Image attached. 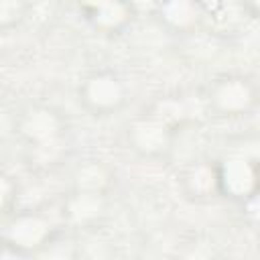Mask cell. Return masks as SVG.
I'll return each instance as SVG.
<instances>
[{"mask_svg":"<svg viewBox=\"0 0 260 260\" xmlns=\"http://www.w3.org/2000/svg\"><path fill=\"white\" fill-rule=\"evenodd\" d=\"M14 132L24 146L30 165L55 169L71 152V128L67 118L53 106L32 104L20 112L14 122Z\"/></svg>","mask_w":260,"mask_h":260,"instance_id":"6da1fadb","label":"cell"},{"mask_svg":"<svg viewBox=\"0 0 260 260\" xmlns=\"http://www.w3.org/2000/svg\"><path fill=\"white\" fill-rule=\"evenodd\" d=\"M209 116L219 120H242L260 108V81L244 71H228L209 81L203 93Z\"/></svg>","mask_w":260,"mask_h":260,"instance_id":"7a4b0ae2","label":"cell"},{"mask_svg":"<svg viewBox=\"0 0 260 260\" xmlns=\"http://www.w3.org/2000/svg\"><path fill=\"white\" fill-rule=\"evenodd\" d=\"M179 120L160 108L136 114L124 128L126 146L144 160H167L175 148Z\"/></svg>","mask_w":260,"mask_h":260,"instance_id":"3957f363","label":"cell"},{"mask_svg":"<svg viewBox=\"0 0 260 260\" xmlns=\"http://www.w3.org/2000/svg\"><path fill=\"white\" fill-rule=\"evenodd\" d=\"M75 98L79 108L91 118H110L120 114L130 100L128 81L112 67H100L85 73L77 87Z\"/></svg>","mask_w":260,"mask_h":260,"instance_id":"277c9868","label":"cell"},{"mask_svg":"<svg viewBox=\"0 0 260 260\" xmlns=\"http://www.w3.org/2000/svg\"><path fill=\"white\" fill-rule=\"evenodd\" d=\"M57 234V223L39 209L10 211L4 215L2 223V244L6 250H12L20 256L37 254L45 250Z\"/></svg>","mask_w":260,"mask_h":260,"instance_id":"5b68a950","label":"cell"},{"mask_svg":"<svg viewBox=\"0 0 260 260\" xmlns=\"http://www.w3.org/2000/svg\"><path fill=\"white\" fill-rule=\"evenodd\" d=\"M83 22L104 37L122 35L134 20L130 0H75Z\"/></svg>","mask_w":260,"mask_h":260,"instance_id":"8992f818","label":"cell"},{"mask_svg":"<svg viewBox=\"0 0 260 260\" xmlns=\"http://www.w3.org/2000/svg\"><path fill=\"white\" fill-rule=\"evenodd\" d=\"M219 183L223 199L244 203L260 189V160L246 154L219 160Z\"/></svg>","mask_w":260,"mask_h":260,"instance_id":"52a82bcc","label":"cell"},{"mask_svg":"<svg viewBox=\"0 0 260 260\" xmlns=\"http://www.w3.org/2000/svg\"><path fill=\"white\" fill-rule=\"evenodd\" d=\"M179 189L183 197L195 203H205L221 197L219 183V160L215 158H195L183 167L179 173Z\"/></svg>","mask_w":260,"mask_h":260,"instance_id":"ba28073f","label":"cell"},{"mask_svg":"<svg viewBox=\"0 0 260 260\" xmlns=\"http://www.w3.org/2000/svg\"><path fill=\"white\" fill-rule=\"evenodd\" d=\"M108 209V191L71 187L61 203V221L69 228H91Z\"/></svg>","mask_w":260,"mask_h":260,"instance_id":"9c48e42d","label":"cell"},{"mask_svg":"<svg viewBox=\"0 0 260 260\" xmlns=\"http://www.w3.org/2000/svg\"><path fill=\"white\" fill-rule=\"evenodd\" d=\"M154 16L173 35L193 32L203 18L199 0H154Z\"/></svg>","mask_w":260,"mask_h":260,"instance_id":"30bf717a","label":"cell"},{"mask_svg":"<svg viewBox=\"0 0 260 260\" xmlns=\"http://www.w3.org/2000/svg\"><path fill=\"white\" fill-rule=\"evenodd\" d=\"M24 18L22 0H0V28L10 30Z\"/></svg>","mask_w":260,"mask_h":260,"instance_id":"8fae6325","label":"cell"},{"mask_svg":"<svg viewBox=\"0 0 260 260\" xmlns=\"http://www.w3.org/2000/svg\"><path fill=\"white\" fill-rule=\"evenodd\" d=\"M240 207H242V213L246 215V219L260 230V189L250 199H246L244 203H240Z\"/></svg>","mask_w":260,"mask_h":260,"instance_id":"7c38bea8","label":"cell"},{"mask_svg":"<svg viewBox=\"0 0 260 260\" xmlns=\"http://www.w3.org/2000/svg\"><path fill=\"white\" fill-rule=\"evenodd\" d=\"M240 4L250 18L260 20V0H240Z\"/></svg>","mask_w":260,"mask_h":260,"instance_id":"4fadbf2b","label":"cell"},{"mask_svg":"<svg viewBox=\"0 0 260 260\" xmlns=\"http://www.w3.org/2000/svg\"><path fill=\"white\" fill-rule=\"evenodd\" d=\"M258 232H260V230H258ZM258 242H260V238H258Z\"/></svg>","mask_w":260,"mask_h":260,"instance_id":"5bb4252c","label":"cell"}]
</instances>
